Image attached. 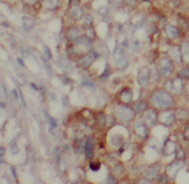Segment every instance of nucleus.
Masks as SVG:
<instances>
[{"label": "nucleus", "mask_w": 189, "mask_h": 184, "mask_svg": "<svg viewBox=\"0 0 189 184\" xmlns=\"http://www.w3.org/2000/svg\"><path fill=\"white\" fill-rule=\"evenodd\" d=\"M110 3L114 7H120V5L124 4V0H110Z\"/></svg>", "instance_id": "nucleus-38"}, {"label": "nucleus", "mask_w": 189, "mask_h": 184, "mask_svg": "<svg viewBox=\"0 0 189 184\" xmlns=\"http://www.w3.org/2000/svg\"><path fill=\"white\" fill-rule=\"evenodd\" d=\"M184 165V160H180V159H175L173 160L170 164L167 165V175L170 177V178H175L178 175V173L180 172V169L183 168Z\"/></svg>", "instance_id": "nucleus-11"}, {"label": "nucleus", "mask_w": 189, "mask_h": 184, "mask_svg": "<svg viewBox=\"0 0 189 184\" xmlns=\"http://www.w3.org/2000/svg\"><path fill=\"white\" fill-rule=\"evenodd\" d=\"M85 2H86V0H85Z\"/></svg>", "instance_id": "nucleus-52"}, {"label": "nucleus", "mask_w": 189, "mask_h": 184, "mask_svg": "<svg viewBox=\"0 0 189 184\" xmlns=\"http://www.w3.org/2000/svg\"><path fill=\"white\" fill-rule=\"evenodd\" d=\"M177 149V143L174 140H167L164 147H163V154L164 156H169V154H174V151Z\"/></svg>", "instance_id": "nucleus-18"}, {"label": "nucleus", "mask_w": 189, "mask_h": 184, "mask_svg": "<svg viewBox=\"0 0 189 184\" xmlns=\"http://www.w3.org/2000/svg\"><path fill=\"white\" fill-rule=\"evenodd\" d=\"M10 150H11L13 154H16V153L19 151V149H18V147L15 145V143H14V142H13V143H11V145H10Z\"/></svg>", "instance_id": "nucleus-40"}, {"label": "nucleus", "mask_w": 189, "mask_h": 184, "mask_svg": "<svg viewBox=\"0 0 189 184\" xmlns=\"http://www.w3.org/2000/svg\"><path fill=\"white\" fill-rule=\"evenodd\" d=\"M175 120H185L188 118V112L185 109H177L174 113Z\"/></svg>", "instance_id": "nucleus-24"}, {"label": "nucleus", "mask_w": 189, "mask_h": 184, "mask_svg": "<svg viewBox=\"0 0 189 184\" xmlns=\"http://www.w3.org/2000/svg\"><path fill=\"white\" fill-rule=\"evenodd\" d=\"M114 124H115V118L114 116H107V125L113 128Z\"/></svg>", "instance_id": "nucleus-34"}, {"label": "nucleus", "mask_w": 189, "mask_h": 184, "mask_svg": "<svg viewBox=\"0 0 189 184\" xmlns=\"http://www.w3.org/2000/svg\"><path fill=\"white\" fill-rule=\"evenodd\" d=\"M128 65H129V63H128L127 58H123V59H120V60L116 61V67H118V69H120V70H125V69L128 68Z\"/></svg>", "instance_id": "nucleus-27"}, {"label": "nucleus", "mask_w": 189, "mask_h": 184, "mask_svg": "<svg viewBox=\"0 0 189 184\" xmlns=\"http://www.w3.org/2000/svg\"><path fill=\"white\" fill-rule=\"evenodd\" d=\"M123 164H120V163H118L115 167H114V170H115V173H121L123 172Z\"/></svg>", "instance_id": "nucleus-39"}, {"label": "nucleus", "mask_w": 189, "mask_h": 184, "mask_svg": "<svg viewBox=\"0 0 189 184\" xmlns=\"http://www.w3.org/2000/svg\"><path fill=\"white\" fill-rule=\"evenodd\" d=\"M178 29H179V32L182 33V32H187L188 30V21H187V19L185 18H179V20H178V26H177Z\"/></svg>", "instance_id": "nucleus-25"}, {"label": "nucleus", "mask_w": 189, "mask_h": 184, "mask_svg": "<svg viewBox=\"0 0 189 184\" xmlns=\"http://www.w3.org/2000/svg\"><path fill=\"white\" fill-rule=\"evenodd\" d=\"M94 147H95V143H94L93 138H88L84 143V154L86 159H91L94 157Z\"/></svg>", "instance_id": "nucleus-16"}, {"label": "nucleus", "mask_w": 189, "mask_h": 184, "mask_svg": "<svg viewBox=\"0 0 189 184\" xmlns=\"http://www.w3.org/2000/svg\"><path fill=\"white\" fill-rule=\"evenodd\" d=\"M43 49H44L45 58L49 59V60H51V59H53V54H51V51H50V48H49L48 45H43Z\"/></svg>", "instance_id": "nucleus-33"}, {"label": "nucleus", "mask_w": 189, "mask_h": 184, "mask_svg": "<svg viewBox=\"0 0 189 184\" xmlns=\"http://www.w3.org/2000/svg\"><path fill=\"white\" fill-rule=\"evenodd\" d=\"M13 94H14L15 99H18V90H16V89H14V90H13Z\"/></svg>", "instance_id": "nucleus-48"}, {"label": "nucleus", "mask_w": 189, "mask_h": 184, "mask_svg": "<svg viewBox=\"0 0 189 184\" xmlns=\"http://www.w3.org/2000/svg\"><path fill=\"white\" fill-rule=\"evenodd\" d=\"M16 61H18V64H19V65H21L23 68H25V64H24V61H23V59H21V58H18V59H16Z\"/></svg>", "instance_id": "nucleus-44"}, {"label": "nucleus", "mask_w": 189, "mask_h": 184, "mask_svg": "<svg viewBox=\"0 0 189 184\" xmlns=\"http://www.w3.org/2000/svg\"><path fill=\"white\" fill-rule=\"evenodd\" d=\"M4 153H5V148L4 147H0V156H4Z\"/></svg>", "instance_id": "nucleus-47"}, {"label": "nucleus", "mask_w": 189, "mask_h": 184, "mask_svg": "<svg viewBox=\"0 0 189 184\" xmlns=\"http://www.w3.org/2000/svg\"><path fill=\"white\" fill-rule=\"evenodd\" d=\"M184 89V80L179 77L168 80L165 83V90L169 91V93H174V94H180Z\"/></svg>", "instance_id": "nucleus-5"}, {"label": "nucleus", "mask_w": 189, "mask_h": 184, "mask_svg": "<svg viewBox=\"0 0 189 184\" xmlns=\"http://www.w3.org/2000/svg\"><path fill=\"white\" fill-rule=\"evenodd\" d=\"M159 169H160V165H159V164H154V165H152V167L148 169V172H145V175L149 177L150 179H153V178L156 177V174L159 173Z\"/></svg>", "instance_id": "nucleus-22"}, {"label": "nucleus", "mask_w": 189, "mask_h": 184, "mask_svg": "<svg viewBox=\"0 0 189 184\" xmlns=\"http://www.w3.org/2000/svg\"><path fill=\"white\" fill-rule=\"evenodd\" d=\"M174 65L175 64L168 56H162L158 61V74H159V77H162L163 79H168L174 70Z\"/></svg>", "instance_id": "nucleus-3"}, {"label": "nucleus", "mask_w": 189, "mask_h": 184, "mask_svg": "<svg viewBox=\"0 0 189 184\" xmlns=\"http://www.w3.org/2000/svg\"><path fill=\"white\" fill-rule=\"evenodd\" d=\"M184 139L188 140V124H187L185 128H184Z\"/></svg>", "instance_id": "nucleus-45"}, {"label": "nucleus", "mask_w": 189, "mask_h": 184, "mask_svg": "<svg viewBox=\"0 0 189 184\" xmlns=\"http://www.w3.org/2000/svg\"><path fill=\"white\" fill-rule=\"evenodd\" d=\"M95 121H97V124L99 125V127H105L107 125V115L103 113V112H99L98 114H97V118H95Z\"/></svg>", "instance_id": "nucleus-23"}, {"label": "nucleus", "mask_w": 189, "mask_h": 184, "mask_svg": "<svg viewBox=\"0 0 189 184\" xmlns=\"http://www.w3.org/2000/svg\"><path fill=\"white\" fill-rule=\"evenodd\" d=\"M118 99L121 104H132L133 103V90L130 88H124L119 91Z\"/></svg>", "instance_id": "nucleus-13"}, {"label": "nucleus", "mask_w": 189, "mask_h": 184, "mask_svg": "<svg viewBox=\"0 0 189 184\" xmlns=\"http://www.w3.org/2000/svg\"><path fill=\"white\" fill-rule=\"evenodd\" d=\"M38 2H42V0H38Z\"/></svg>", "instance_id": "nucleus-51"}, {"label": "nucleus", "mask_w": 189, "mask_h": 184, "mask_svg": "<svg viewBox=\"0 0 189 184\" xmlns=\"http://www.w3.org/2000/svg\"><path fill=\"white\" fill-rule=\"evenodd\" d=\"M94 61H95V56L90 51H86L85 54H83L78 58V65L83 69H89L94 64Z\"/></svg>", "instance_id": "nucleus-10"}, {"label": "nucleus", "mask_w": 189, "mask_h": 184, "mask_svg": "<svg viewBox=\"0 0 189 184\" xmlns=\"http://www.w3.org/2000/svg\"><path fill=\"white\" fill-rule=\"evenodd\" d=\"M175 154H177V159H180V160H184L185 159V153H184V149L183 148H178L175 149Z\"/></svg>", "instance_id": "nucleus-30"}, {"label": "nucleus", "mask_w": 189, "mask_h": 184, "mask_svg": "<svg viewBox=\"0 0 189 184\" xmlns=\"http://www.w3.org/2000/svg\"><path fill=\"white\" fill-rule=\"evenodd\" d=\"M81 26L85 29V28H89V26H93L94 24V16L91 14H84V16L81 18Z\"/></svg>", "instance_id": "nucleus-21"}, {"label": "nucleus", "mask_w": 189, "mask_h": 184, "mask_svg": "<svg viewBox=\"0 0 189 184\" xmlns=\"http://www.w3.org/2000/svg\"><path fill=\"white\" fill-rule=\"evenodd\" d=\"M132 108H133V110H134L135 114H139V113H143L145 109H148V103L145 100H143V99H139V100H137L133 104Z\"/></svg>", "instance_id": "nucleus-20"}, {"label": "nucleus", "mask_w": 189, "mask_h": 184, "mask_svg": "<svg viewBox=\"0 0 189 184\" xmlns=\"http://www.w3.org/2000/svg\"><path fill=\"white\" fill-rule=\"evenodd\" d=\"M137 79H138V84L140 88L143 89H147L149 86V83H150V75H149V68L147 65H143L138 69V75H137Z\"/></svg>", "instance_id": "nucleus-7"}, {"label": "nucleus", "mask_w": 189, "mask_h": 184, "mask_svg": "<svg viewBox=\"0 0 189 184\" xmlns=\"http://www.w3.org/2000/svg\"><path fill=\"white\" fill-rule=\"evenodd\" d=\"M21 24H23V28L26 30V32H29V30H31V29L34 28L35 20H34V18H31V16L24 15V16L21 18Z\"/></svg>", "instance_id": "nucleus-19"}, {"label": "nucleus", "mask_w": 189, "mask_h": 184, "mask_svg": "<svg viewBox=\"0 0 189 184\" xmlns=\"http://www.w3.org/2000/svg\"><path fill=\"white\" fill-rule=\"evenodd\" d=\"M156 121L162 123V124L165 125V127H170V125L174 124V121H175L174 113L170 112L169 109L160 110V112H158V115H156Z\"/></svg>", "instance_id": "nucleus-6"}, {"label": "nucleus", "mask_w": 189, "mask_h": 184, "mask_svg": "<svg viewBox=\"0 0 189 184\" xmlns=\"http://www.w3.org/2000/svg\"><path fill=\"white\" fill-rule=\"evenodd\" d=\"M69 16L74 20V21H80L81 18L84 16L85 11H84V7L80 4V0H73L70 7H69Z\"/></svg>", "instance_id": "nucleus-4"}, {"label": "nucleus", "mask_w": 189, "mask_h": 184, "mask_svg": "<svg viewBox=\"0 0 189 184\" xmlns=\"http://www.w3.org/2000/svg\"><path fill=\"white\" fill-rule=\"evenodd\" d=\"M84 35H86V37L90 38L91 40H95V38H97V33H95V30H94L93 26L85 28V30H84Z\"/></svg>", "instance_id": "nucleus-26"}, {"label": "nucleus", "mask_w": 189, "mask_h": 184, "mask_svg": "<svg viewBox=\"0 0 189 184\" xmlns=\"http://www.w3.org/2000/svg\"><path fill=\"white\" fill-rule=\"evenodd\" d=\"M49 124L53 127V128H56V121L54 118H49Z\"/></svg>", "instance_id": "nucleus-42"}, {"label": "nucleus", "mask_w": 189, "mask_h": 184, "mask_svg": "<svg viewBox=\"0 0 189 184\" xmlns=\"http://www.w3.org/2000/svg\"><path fill=\"white\" fill-rule=\"evenodd\" d=\"M40 7L45 11H54L60 7V0H42Z\"/></svg>", "instance_id": "nucleus-17"}, {"label": "nucleus", "mask_w": 189, "mask_h": 184, "mask_svg": "<svg viewBox=\"0 0 189 184\" xmlns=\"http://www.w3.org/2000/svg\"><path fill=\"white\" fill-rule=\"evenodd\" d=\"M142 2H144V3H149L150 0H142Z\"/></svg>", "instance_id": "nucleus-50"}, {"label": "nucleus", "mask_w": 189, "mask_h": 184, "mask_svg": "<svg viewBox=\"0 0 189 184\" xmlns=\"http://www.w3.org/2000/svg\"><path fill=\"white\" fill-rule=\"evenodd\" d=\"M132 45H133L134 51H138V50L140 49V42H139L138 39H134V40L132 42Z\"/></svg>", "instance_id": "nucleus-37"}, {"label": "nucleus", "mask_w": 189, "mask_h": 184, "mask_svg": "<svg viewBox=\"0 0 189 184\" xmlns=\"http://www.w3.org/2000/svg\"><path fill=\"white\" fill-rule=\"evenodd\" d=\"M79 35H80V28L77 25H70L65 30V38L69 43H73L74 40H77Z\"/></svg>", "instance_id": "nucleus-14"}, {"label": "nucleus", "mask_w": 189, "mask_h": 184, "mask_svg": "<svg viewBox=\"0 0 189 184\" xmlns=\"http://www.w3.org/2000/svg\"><path fill=\"white\" fill-rule=\"evenodd\" d=\"M180 50H182V54L185 56V59L188 58V53H189V49H188V46H189V43H188V40H183L182 43H180Z\"/></svg>", "instance_id": "nucleus-28"}, {"label": "nucleus", "mask_w": 189, "mask_h": 184, "mask_svg": "<svg viewBox=\"0 0 189 184\" xmlns=\"http://www.w3.org/2000/svg\"><path fill=\"white\" fill-rule=\"evenodd\" d=\"M133 130L134 133L142 138V139H145L148 135H149V128L145 125V123L143 120H138L134 123V127H133Z\"/></svg>", "instance_id": "nucleus-12"}, {"label": "nucleus", "mask_w": 189, "mask_h": 184, "mask_svg": "<svg viewBox=\"0 0 189 184\" xmlns=\"http://www.w3.org/2000/svg\"><path fill=\"white\" fill-rule=\"evenodd\" d=\"M21 2L25 4V5H28V7H34V5H37L39 2L38 0H21Z\"/></svg>", "instance_id": "nucleus-35"}, {"label": "nucleus", "mask_w": 189, "mask_h": 184, "mask_svg": "<svg viewBox=\"0 0 189 184\" xmlns=\"http://www.w3.org/2000/svg\"><path fill=\"white\" fill-rule=\"evenodd\" d=\"M164 32H165V35L168 39L170 40H175L180 37V32L179 29L175 26V25H172V24H167L165 28H164Z\"/></svg>", "instance_id": "nucleus-15"}, {"label": "nucleus", "mask_w": 189, "mask_h": 184, "mask_svg": "<svg viewBox=\"0 0 189 184\" xmlns=\"http://www.w3.org/2000/svg\"><path fill=\"white\" fill-rule=\"evenodd\" d=\"M156 115H158V112H156L154 108L152 109H145L143 112V121L145 123V125L148 128L154 127V124L156 123Z\"/></svg>", "instance_id": "nucleus-9"}, {"label": "nucleus", "mask_w": 189, "mask_h": 184, "mask_svg": "<svg viewBox=\"0 0 189 184\" xmlns=\"http://www.w3.org/2000/svg\"><path fill=\"white\" fill-rule=\"evenodd\" d=\"M124 3L129 5L130 8H135L138 5V0H124Z\"/></svg>", "instance_id": "nucleus-36"}, {"label": "nucleus", "mask_w": 189, "mask_h": 184, "mask_svg": "<svg viewBox=\"0 0 189 184\" xmlns=\"http://www.w3.org/2000/svg\"><path fill=\"white\" fill-rule=\"evenodd\" d=\"M83 85H86V86H89V88H90V86L94 88V83H93L91 80H89V79H84V80H83Z\"/></svg>", "instance_id": "nucleus-41"}, {"label": "nucleus", "mask_w": 189, "mask_h": 184, "mask_svg": "<svg viewBox=\"0 0 189 184\" xmlns=\"http://www.w3.org/2000/svg\"><path fill=\"white\" fill-rule=\"evenodd\" d=\"M100 167H102V163L100 162H89V169L91 170V172H98L99 169H100Z\"/></svg>", "instance_id": "nucleus-29"}, {"label": "nucleus", "mask_w": 189, "mask_h": 184, "mask_svg": "<svg viewBox=\"0 0 189 184\" xmlns=\"http://www.w3.org/2000/svg\"><path fill=\"white\" fill-rule=\"evenodd\" d=\"M179 78H182L183 80H187L188 78H189V69L185 67V68H183L180 72H179V75H178Z\"/></svg>", "instance_id": "nucleus-31"}, {"label": "nucleus", "mask_w": 189, "mask_h": 184, "mask_svg": "<svg viewBox=\"0 0 189 184\" xmlns=\"http://www.w3.org/2000/svg\"><path fill=\"white\" fill-rule=\"evenodd\" d=\"M0 107H2V108H4V107H5V104H4V103H0Z\"/></svg>", "instance_id": "nucleus-49"}, {"label": "nucleus", "mask_w": 189, "mask_h": 184, "mask_svg": "<svg viewBox=\"0 0 189 184\" xmlns=\"http://www.w3.org/2000/svg\"><path fill=\"white\" fill-rule=\"evenodd\" d=\"M107 183H116V180L114 179V177L113 175H108V178H107V180H105Z\"/></svg>", "instance_id": "nucleus-43"}, {"label": "nucleus", "mask_w": 189, "mask_h": 184, "mask_svg": "<svg viewBox=\"0 0 189 184\" xmlns=\"http://www.w3.org/2000/svg\"><path fill=\"white\" fill-rule=\"evenodd\" d=\"M110 74H112V70L109 69V68H105V70H104V73L99 77V79L102 80V81H107L108 80V78L110 77Z\"/></svg>", "instance_id": "nucleus-32"}, {"label": "nucleus", "mask_w": 189, "mask_h": 184, "mask_svg": "<svg viewBox=\"0 0 189 184\" xmlns=\"http://www.w3.org/2000/svg\"><path fill=\"white\" fill-rule=\"evenodd\" d=\"M168 58L173 61L174 64H182L183 63V54H182V50H180V46L179 45H170L168 48Z\"/></svg>", "instance_id": "nucleus-8"}, {"label": "nucleus", "mask_w": 189, "mask_h": 184, "mask_svg": "<svg viewBox=\"0 0 189 184\" xmlns=\"http://www.w3.org/2000/svg\"><path fill=\"white\" fill-rule=\"evenodd\" d=\"M135 116L133 108L129 104H121L115 108V119L121 121H130Z\"/></svg>", "instance_id": "nucleus-2"}, {"label": "nucleus", "mask_w": 189, "mask_h": 184, "mask_svg": "<svg viewBox=\"0 0 189 184\" xmlns=\"http://www.w3.org/2000/svg\"><path fill=\"white\" fill-rule=\"evenodd\" d=\"M150 105L155 110H165V109H172L175 105L174 97L172 93L167 91L165 89H156L150 94L149 98Z\"/></svg>", "instance_id": "nucleus-1"}, {"label": "nucleus", "mask_w": 189, "mask_h": 184, "mask_svg": "<svg viewBox=\"0 0 189 184\" xmlns=\"http://www.w3.org/2000/svg\"><path fill=\"white\" fill-rule=\"evenodd\" d=\"M30 86H31V88H33V89H34L35 91H39V88H38V86H37V85H35L34 83H30Z\"/></svg>", "instance_id": "nucleus-46"}]
</instances>
